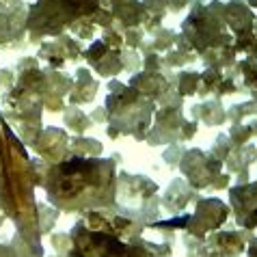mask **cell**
<instances>
[{"label": "cell", "mask_w": 257, "mask_h": 257, "mask_svg": "<svg viewBox=\"0 0 257 257\" xmlns=\"http://www.w3.org/2000/svg\"><path fill=\"white\" fill-rule=\"evenodd\" d=\"M115 162L84 156L56 162L46 184L50 203L69 212L108 208L115 201Z\"/></svg>", "instance_id": "6da1fadb"}, {"label": "cell", "mask_w": 257, "mask_h": 257, "mask_svg": "<svg viewBox=\"0 0 257 257\" xmlns=\"http://www.w3.org/2000/svg\"><path fill=\"white\" fill-rule=\"evenodd\" d=\"M67 257H156L145 240H123L115 233L78 223L71 231Z\"/></svg>", "instance_id": "7a4b0ae2"}, {"label": "cell", "mask_w": 257, "mask_h": 257, "mask_svg": "<svg viewBox=\"0 0 257 257\" xmlns=\"http://www.w3.org/2000/svg\"><path fill=\"white\" fill-rule=\"evenodd\" d=\"M106 106H108V119L112 123L110 130L134 134L139 139L145 137V130L152 121V112L156 108L152 97L143 95L134 87H119V93L108 95Z\"/></svg>", "instance_id": "3957f363"}, {"label": "cell", "mask_w": 257, "mask_h": 257, "mask_svg": "<svg viewBox=\"0 0 257 257\" xmlns=\"http://www.w3.org/2000/svg\"><path fill=\"white\" fill-rule=\"evenodd\" d=\"M97 11V0H37L26 20L33 37L59 35L74 20Z\"/></svg>", "instance_id": "277c9868"}, {"label": "cell", "mask_w": 257, "mask_h": 257, "mask_svg": "<svg viewBox=\"0 0 257 257\" xmlns=\"http://www.w3.org/2000/svg\"><path fill=\"white\" fill-rule=\"evenodd\" d=\"M184 33L190 39V48L197 50H214L229 46V35L225 31V20L216 18L208 9H197L192 16L184 22Z\"/></svg>", "instance_id": "5b68a950"}, {"label": "cell", "mask_w": 257, "mask_h": 257, "mask_svg": "<svg viewBox=\"0 0 257 257\" xmlns=\"http://www.w3.org/2000/svg\"><path fill=\"white\" fill-rule=\"evenodd\" d=\"M227 214H229V208L218 201V199H201L197 203L195 214H190V220L186 225V229L190 235L195 238H203L205 233H210L214 229H218L220 225L227 220Z\"/></svg>", "instance_id": "8992f818"}, {"label": "cell", "mask_w": 257, "mask_h": 257, "mask_svg": "<svg viewBox=\"0 0 257 257\" xmlns=\"http://www.w3.org/2000/svg\"><path fill=\"white\" fill-rule=\"evenodd\" d=\"M182 171L190 180L192 188H205L212 184L214 177H220V160H216L212 154L205 156L199 149H192L184 156Z\"/></svg>", "instance_id": "52a82bcc"}, {"label": "cell", "mask_w": 257, "mask_h": 257, "mask_svg": "<svg viewBox=\"0 0 257 257\" xmlns=\"http://www.w3.org/2000/svg\"><path fill=\"white\" fill-rule=\"evenodd\" d=\"M231 205L235 210V220L244 229H257V182L235 186L229 190Z\"/></svg>", "instance_id": "ba28073f"}, {"label": "cell", "mask_w": 257, "mask_h": 257, "mask_svg": "<svg viewBox=\"0 0 257 257\" xmlns=\"http://www.w3.org/2000/svg\"><path fill=\"white\" fill-rule=\"evenodd\" d=\"M244 238L235 231H218L205 246L203 257H240L244 255Z\"/></svg>", "instance_id": "9c48e42d"}, {"label": "cell", "mask_w": 257, "mask_h": 257, "mask_svg": "<svg viewBox=\"0 0 257 257\" xmlns=\"http://www.w3.org/2000/svg\"><path fill=\"white\" fill-rule=\"evenodd\" d=\"M65 121H67V125L71 127V130H76V132H84L87 130V125H89L87 115H82L80 110H69Z\"/></svg>", "instance_id": "30bf717a"}, {"label": "cell", "mask_w": 257, "mask_h": 257, "mask_svg": "<svg viewBox=\"0 0 257 257\" xmlns=\"http://www.w3.org/2000/svg\"><path fill=\"white\" fill-rule=\"evenodd\" d=\"M180 78H182L180 80V93L182 95H192L197 91L199 80H201V76L199 74H182Z\"/></svg>", "instance_id": "8fae6325"}, {"label": "cell", "mask_w": 257, "mask_h": 257, "mask_svg": "<svg viewBox=\"0 0 257 257\" xmlns=\"http://www.w3.org/2000/svg\"><path fill=\"white\" fill-rule=\"evenodd\" d=\"M242 71H244V76H246V84L255 91V95H257V61L255 59H248L242 63Z\"/></svg>", "instance_id": "7c38bea8"}, {"label": "cell", "mask_w": 257, "mask_h": 257, "mask_svg": "<svg viewBox=\"0 0 257 257\" xmlns=\"http://www.w3.org/2000/svg\"><path fill=\"white\" fill-rule=\"evenodd\" d=\"M0 257H18V251L7 244H0Z\"/></svg>", "instance_id": "4fadbf2b"}, {"label": "cell", "mask_w": 257, "mask_h": 257, "mask_svg": "<svg viewBox=\"0 0 257 257\" xmlns=\"http://www.w3.org/2000/svg\"><path fill=\"white\" fill-rule=\"evenodd\" d=\"M246 257H257V238H251V244L246 246Z\"/></svg>", "instance_id": "5bb4252c"}]
</instances>
